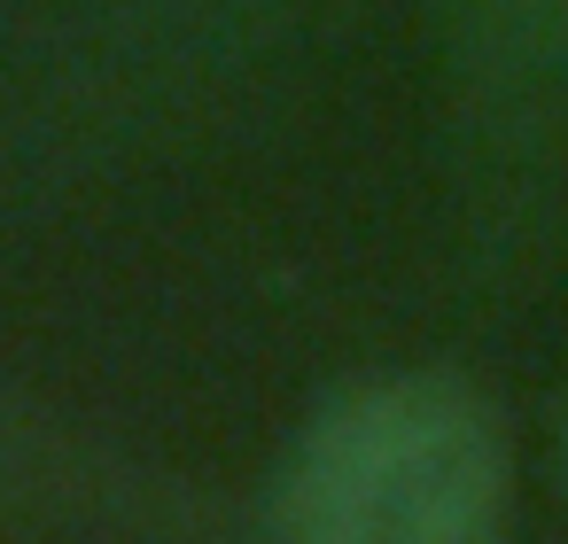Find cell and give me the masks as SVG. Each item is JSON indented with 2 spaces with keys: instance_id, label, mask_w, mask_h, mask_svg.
Masks as SVG:
<instances>
[{
  "instance_id": "obj_1",
  "label": "cell",
  "mask_w": 568,
  "mask_h": 544,
  "mask_svg": "<svg viewBox=\"0 0 568 544\" xmlns=\"http://www.w3.org/2000/svg\"><path fill=\"white\" fill-rule=\"evenodd\" d=\"M506 428L459 373H366L273 459V544H498Z\"/></svg>"
},
{
  "instance_id": "obj_2",
  "label": "cell",
  "mask_w": 568,
  "mask_h": 544,
  "mask_svg": "<svg viewBox=\"0 0 568 544\" xmlns=\"http://www.w3.org/2000/svg\"><path fill=\"white\" fill-rule=\"evenodd\" d=\"M467 63L483 110L537 133L568 86V0H467Z\"/></svg>"
},
{
  "instance_id": "obj_3",
  "label": "cell",
  "mask_w": 568,
  "mask_h": 544,
  "mask_svg": "<svg viewBox=\"0 0 568 544\" xmlns=\"http://www.w3.org/2000/svg\"><path fill=\"white\" fill-rule=\"evenodd\" d=\"M560 482H568V420H560Z\"/></svg>"
}]
</instances>
